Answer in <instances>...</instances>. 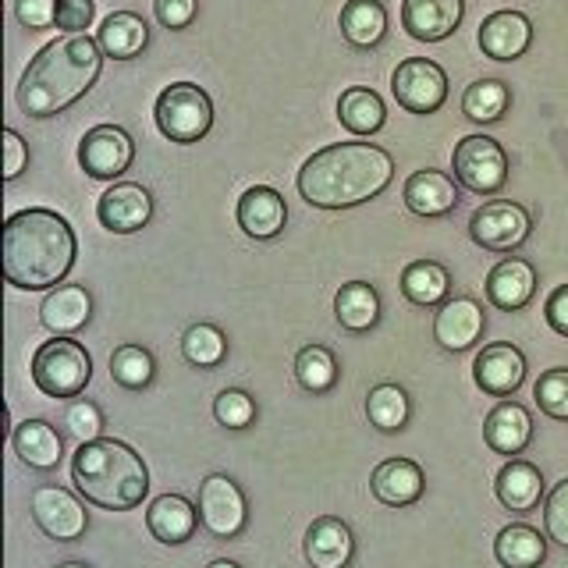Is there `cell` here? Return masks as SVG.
I'll return each instance as SVG.
<instances>
[{"label":"cell","mask_w":568,"mask_h":568,"mask_svg":"<svg viewBox=\"0 0 568 568\" xmlns=\"http://www.w3.org/2000/svg\"><path fill=\"white\" fill-rule=\"evenodd\" d=\"M390 93L408 114H437L448 100V75L430 58H405L390 75Z\"/></svg>","instance_id":"9"},{"label":"cell","mask_w":568,"mask_h":568,"mask_svg":"<svg viewBox=\"0 0 568 568\" xmlns=\"http://www.w3.org/2000/svg\"><path fill=\"white\" fill-rule=\"evenodd\" d=\"M302 555H306L313 568H348L355 558L352 526L345 519H337V515H320L306 529Z\"/></svg>","instance_id":"20"},{"label":"cell","mask_w":568,"mask_h":568,"mask_svg":"<svg viewBox=\"0 0 568 568\" xmlns=\"http://www.w3.org/2000/svg\"><path fill=\"white\" fill-rule=\"evenodd\" d=\"M452 171L473 195H497L508 182V153L490 135H466L452 150Z\"/></svg>","instance_id":"7"},{"label":"cell","mask_w":568,"mask_h":568,"mask_svg":"<svg viewBox=\"0 0 568 568\" xmlns=\"http://www.w3.org/2000/svg\"><path fill=\"white\" fill-rule=\"evenodd\" d=\"M111 381L124 390H146L156 381V359L142 345H118L111 352Z\"/></svg>","instance_id":"37"},{"label":"cell","mask_w":568,"mask_h":568,"mask_svg":"<svg viewBox=\"0 0 568 568\" xmlns=\"http://www.w3.org/2000/svg\"><path fill=\"white\" fill-rule=\"evenodd\" d=\"M32 384L43 390L47 398H64L75 402L85 384L93 381V355L85 345L71 342V337H53L43 342L32 355Z\"/></svg>","instance_id":"5"},{"label":"cell","mask_w":568,"mask_h":568,"mask_svg":"<svg viewBox=\"0 0 568 568\" xmlns=\"http://www.w3.org/2000/svg\"><path fill=\"white\" fill-rule=\"evenodd\" d=\"M544 316H547V327L568 337V284H561V288H555L547 295L544 302Z\"/></svg>","instance_id":"47"},{"label":"cell","mask_w":568,"mask_h":568,"mask_svg":"<svg viewBox=\"0 0 568 568\" xmlns=\"http://www.w3.org/2000/svg\"><path fill=\"white\" fill-rule=\"evenodd\" d=\"M402 295L419 310L444 306L452 295V274L437 260H413L402 271Z\"/></svg>","instance_id":"32"},{"label":"cell","mask_w":568,"mask_h":568,"mask_svg":"<svg viewBox=\"0 0 568 568\" xmlns=\"http://www.w3.org/2000/svg\"><path fill=\"white\" fill-rule=\"evenodd\" d=\"M487 302L501 313H519L523 306H529V298L537 295V271L532 263L519 260V256H505L501 263L487 274Z\"/></svg>","instance_id":"23"},{"label":"cell","mask_w":568,"mask_h":568,"mask_svg":"<svg viewBox=\"0 0 568 568\" xmlns=\"http://www.w3.org/2000/svg\"><path fill=\"white\" fill-rule=\"evenodd\" d=\"M423 490H426V476H423V466L413 458H387L369 476V494L387 508L416 505Z\"/></svg>","instance_id":"22"},{"label":"cell","mask_w":568,"mask_h":568,"mask_svg":"<svg viewBox=\"0 0 568 568\" xmlns=\"http://www.w3.org/2000/svg\"><path fill=\"white\" fill-rule=\"evenodd\" d=\"M58 568H93V565H85V561H64V565H58Z\"/></svg>","instance_id":"49"},{"label":"cell","mask_w":568,"mask_h":568,"mask_svg":"<svg viewBox=\"0 0 568 568\" xmlns=\"http://www.w3.org/2000/svg\"><path fill=\"white\" fill-rule=\"evenodd\" d=\"M395 160L373 142H334L316 150L295 174L298 195L316 210L363 206L390 185Z\"/></svg>","instance_id":"3"},{"label":"cell","mask_w":568,"mask_h":568,"mask_svg":"<svg viewBox=\"0 0 568 568\" xmlns=\"http://www.w3.org/2000/svg\"><path fill=\"white\" fill-rule=\"evenodd\" d=\"M532 398H537L544 416L568 423V366H555L540 373V381L532 384Z\"/></svg>","instance_id":"40"},{"label":"cell","mask_w":568,"mask_h":568,"mask_svg":"<svg viewBox=\"0 0 568 568\" xmlns=\"http://www.w3.org/2000/svg\"><path fill=\"white\" fill-rule=\"evenodd\" d=\"M29 164V146L14 129H4V182H14Z\"/></svg>","instance_id":"46"},{"label":"cell","mask_w":568,"mask_h":568,"mask_svg":"<svg viewBox=\"0 0 568 568\" xmlns=\"http://www.w3.org/2000/svg\"><path fill=\"white\" fill-rule=\"evenodd\" d=\"M195 11H200V0H153V14L156 22L178 32V29H189Z\"/></svg>","instance_id":"45"},{"label":"cell","mask_w":568,"mask_h":568,"mask_svg":"<svg viewBox=\"0 0 568 568\" xmlns=\"http://www.w3.org/2000/svg\"><path fill=\"white\" fill-rule=\"evenodd\" d=\"M413 416V402H408L402 384H377L366 395V419L377 426L381 434H402Z\"/></svg>","instance_id":"34"},{"label":"cell","mask_w":568,"mask_h":568,"mask_svg":"<svg viewBox=\"0 0 568 568\" xmlns=\"http://www.w3.org/2000/svg\"><path fill=\"white\" fill-rule=\"evenodd\" d=\"M64 430L75 437L79 444L103 437V413H100V405L89 402V398L68 402V408H64Z\"/></svg>","instance_id":"41"},{"label":"cell","mask_w":568,"mask_h":568,"mask_svg":"<svg viewBox=\"0 0 568 568\" xmlns=\"http://www.w3.org/2000/svg\"><path fill=\"white\" fill-rule=\"evenodd\" d=\"M200 523L210 537L235 540L248 526V501L227 473H210L200 484Z\"/></svg>","instance_id":"8"},{"label":"cell","mask_w":568,"mask_h":568,"mask_svg":"<svg viewBox=\"0 0 568 568\" xmlns=\"http://www.w3.org/2000/svg\"><path fill=\"white\" fill-rule=\"evenodd\" d=\"M487 331V313L476 298L458 295L437 306L434 316V342L444 352H469Z\"/></svg>","instance_id":"14"},{"label":"cell","mask_w":568,"mask_h":568,"mask_svg":"<svg viewBox=\"0 0 568 568\" xmlns=\"http://www.w3.org/2000/svg\"><path fill=\"white\" fill-rule=\"evenodd\" d=\"M182 355L195 369H217L227 359V334L217 324H192L182 334Z\"/></svg>","instance_id":"38"},{"label":"cell","mask_w":568,"mask_h":568,"mask_svg":"<svg viewBox=\"0 0 568 568\" xmlns=\"http://www.w3.org/2000/svg\"><path fill=\"white\" fill-rule=\"evenodd\" d=\"M4 277L22 292H50L64 284L79 256V239L58 210L29 206L4 224Z\"/></svg>","instance_id":"2"},{"label":"cell","mask_w":568,"mask_h":568,"mask_svg":"<svg viewBox=\"0 0 568 568\" xmlns=\"http://www.w3.org/2000/svg\"><path fill=\"white\" fill-rule=\"evenodd\" d=\"M135 160V139L121 124H97L79 142V168L97 182H114Z\"/></svg>","instance_id":"12"},{"label":"cell","mask_w":568,"mask_h":568,"mask_svg":"<svg viewBox=\"0 0 568 568\" xmlns=\"http://www.w3.org/2000/svg\"><path fill=\"white\" fill-rule=\"evenodd\" d=\"M337 26H342L348 47L377 50L387 36V8L381 0H348L342 8V18H337Z\"/></svg>","instance_id":"31"},{"label":"cell","mask_w":568,"mask_h":568,"mask_svg":"<svg viewBox=\"0 0 568 568\" xmlns=\"http://www.w3.org/2000/svg\"><path fill=\"white\" fill-rule=\"evenodd\" d=\"M511 89L501 79H476L466 93H462V114L473 124H497L508 114Z\"/></svg>","instance_id":"36"},{"label":"cell","mask_w":568,"mask_h":568,"mask_svg":"<svg viewBox=\"0 0 568 568\" xmlns=\"http://www.w3.org/2000/svg\"><path fill=\"white\" fill-rule=\"evenodd\" d=\"M466 18V0H402V29L419 43H444Z\"/></svg>","instance_id":"16"},{"label":"cell","mask_w":568,"mask_h":568,"mask_svg":"<svg viewBox=\"0 0 568 568\" xmlns=\"http://www.w3.org/2000/svg\"><path fill=\"white\" fill-rule=\"evenodd\" d=\"M494 494L508 511L526 515L544 501V473L526 458H511L494 479Z\"/></svg>","instance_id":"27"},{"label":"cell","mask_w":568,"mask_h":568,"mask_svg":"<svg viewBox=\"0 0 568 568\" xmlns=\"http://www.w3.org/2000/svg\"><path fill=\"white\" fill-rule=\"evenodd\" d=\"M97 0H58V29L64 36H79L93 26Z\"/></svg>","instance_id":"44"},{"label":"cell","mask_w":568,"mask_h":568,"mask_svg":"<svg viewBox=\"0 0 568 568\" xmlns=\"http://www.w3.org/2000/svg\"><path fill=\"white\" fill-rule=\"evenodd\" d=\"M473 381L490 398H511L526 381V355L508 342H494L476 355Z\"/></svg>","instance_id":"15"},{"label":"cell","mask_w":568,"mask_h":568,"mask_svg":"<svg viewBox=\"0 0 568 568\" xmlns=\"http://www.w3.org/2000/svg\"><path fill=\"white\" fill-rule=\"evenodd\" d=\"M146 529L156 544L182 547L200 529V505H192L182 494H160L146 508Z\"/></svg>","instance_id":"21"},{"label":"cell","mask_w":568,"mask_h":568,"mask_svg":"<svg viewBox=\"0 0 568 568\" xmlns=\"http://www.w3.org/2000/svg\"><path fill=\"white\" fill-rule=\"evenodd\" d=\"M402 200H405L408 213H416V217H426V221H437V217L455 213L462 192H458V182L452 174L423 168L416 174H408V182L402 189Z\"/></svg>","instance_id":"19"},{"label":"cell","mask_w":568,"mask_h":568,"mask_svg":"<svg viewBox=\"0 0 568 568\" xmlns=\"http://www.w3.org/2000/svg\"><path fill=\"white\" fill-rule=\"evenodd\" d=\"M494 558L505 568H540L547 561V540L540 537V529H532L526 523H511L497 532Z\"/></svg>","instance_id":"33"},{"label":"cell","mask_w":568,"mask_h":568,"mask_svg":"<svg viewBox=\"0 0 568 568\" xmlns=\"http://www.w3.org/2000/svg\"><path fill=\"white\" fill-rule=\"evenodd\" d=\"M29 511H32V523L58 544H75L85 537V529H89L85 505L71 490L53 487V484H43V487L32 490Z\"/></svg>","instance_id":"11"},{"label":"cell","mask_w":568,"mask_h":568,"mask_svg":"<svg viewBox=\"0 0 568 568\" xmlns=\"http://www.w3.org/2000/svg\"><path fill=\"white\" fill-rule=\"evenodd\" d=\"M206 568H242V565H239V561H231V558H213Z\"/></svg>","instance_id":"48"},{"label":"cell","mask_w":568,"mask_h":568,"mask_svg":"<svg viewBox=\"0 0 568 568\" xmlns=\"http://www.w3.org/2000/svg\"><path fill=\"white\" fill-rule=\"evenodd\" d=\"M292 369H295L298 387L310 390V395H327V390H334L337 381H342V366H337V355L327 345H306V348H298Z\"/></svg>","instance_id":"35"},{"label":"cell","mask_w":568,"mask_h":568,"mask_svg":"<svg viewBox=\"0 0 568 568\" xmlns=\"http://www.w3.org/2000/svg\"><path fill=\"white\" fill-rule=\"evenodd\" d=\"M544 529H547V540H555L558 547L568 550V479L555 484V490L547 494V501H544Z\"/></svg>","instance_id":"42"},{"label":"cell","mask_w":568,"mask_h":568,"mask_svg":"<svg viewBox=\"0 0 568 568\" xmlns=\"http://www.w3.org/2000/svg\"><path fill=\"white\" fill-rule=\"evenodd\" d=\"M71 484L85 505L103 511H132L150 494V469L142 455L118 437L85 440L71 455Z\"/></svg>","instance_id":"4"},{"label":"cell","mask_w":568,"mask_h":568,"mask_svg":"<svg viewBox=\"0 0 568 568\" xmlns=\"http://www.w3.org/2000/svg\"><path fill=\"white\" fill-rule=\"evenodd\" d=\"M532 231L529 210L511 200H490L469 217V239L487 253H515Z\"/></svg>","instance_id":"10"},{"label":"cell","mask_w":568,"mask_h":568,"mask_svg":"<svg viewBox=\"0 0 568 568\" xmlns=\"http://www.w3.org/2000/svg\"><path fill=\"white\" fill-rule=\"evenodd\" d=\"M337 121L342 129L355 139H369L377 135L387 124V106L384 100L366 85H348L342 97H337Z\"/></svg>","instance_id":"29"},{"label":"cell","mask_w":568,"mask_h":568,"mask_svg":"<svg viewBox=\"0 0 568 568\" xmlns=\"http://www.w3.org/2000/svg\"><path fill=\"white\" fill-rule=\"evenodd\" d=\"M479 50L490 61H519L532 47V22L523 11H494L479 22Z\"/></svg>","instance_id":"18"},{"label":"cell","mask_w":568,"mask_h":568,"mask_svg":"<svg viewBox=\"0 0 568 568\" xmlns=\"http://www.w3.org/2000/svg\"><path fill=\"white\" fill-rule=\"evenodd\" d=\"M11 448L29 469L50 473V469H58L64 458V437L58 434V426L47 419H22L11 434Z\"/></svg>","instance_id":"26"},{"label":"cell","mask_w":568,"mask_h":568,"mask_svg":"<svg viewBox=\"0 0 568 568\" xmlns=\"http://www.w3.org/2000/svg\"><path fill=\"white\" fill-rule=\"evenodd\" d=\"M103 71V50L89 32L61 36L47 43L29 68L22 71L14 89V103L26 118L47 121L75 106Z\"/></svg>","instance_id":"1"},{"label":"cell","mask_w":568,"mask_h":568,"mask_svg":"<svg viewBox=\"0 0 568 568\" xmlns=\"http://www.w3.org/2000/svg\"><path fill=\"white\" fill-rule=\"evenodd\" d=\"M484 440L497 455H523L532 440V416L519 402L501 398L484 419Z\"/></svg>","instance_id":"25"},{"label":"cell","mask_w":568,"mask_h":568,"mask_svg":"<svg viewBox=\"0 0 568 568\" xmlns=\"http://www.w3.org/2000/svg\"><path fill=\"white\" fill-rule=\"evenodd\" d=\"M89 316H93V295H89L82 284H58L50 288L40 302V324L53 337H71L79 334Z\"/></svg>","instance_id":"24"},{"label":"cell","mask_w":568,"mask_h":568,"mask_svg":"<svg viewBox=\"0 0 568 568\" xmlns=\"http://www.w3.org/2000/svg\"><path fill=\"white\" fill-rule=\"evenodd\" d=\"M337 324L352 334H366L381 324V295L369 281H348L334 295Z\"/></svg>","instance_id":"30"},{"label":"cell","mask_w":568,"mask_h":568,"mask_svg":"<svg viewBox=\"0 0 568 568\" xmlns=\"http://www.w3.org/2000/svg\"><path fill=\"white\" fill-rule=\"evenodd\" d=\"M14 18L22 29L43 32L58 26V0H14Z\"/></svg>","instance_id":"43"},{"label":"cell","mask_w":568,"mask_h":568,"mask_svg":"<svg viewBox=\"0 0 568 568\" xmlns=\"http://www.w3.org/2000/svg\"><path fill=\"white\" fill-rule=\"evenodd\" d=\"M97 43L103 50V58L111 61H132L139 58L150 43V26L146 18L135 11H114L103 18V26L97 32Z\"/></svg>","instance_id":"28"},{"label":"cell","mask_w":568,"mask_h":568,"mask_svg":"<svg viewBox=\"0 0 568 568\" xmlns=\"http://www.w3.org/2000/svg\"><path fill=\"white\" fill-rule=\"evenodd\" d=\"M260 408H256V398L248 395L242 387H224L217 398H213V419L227 430H248V426L256 423Z\"/></svg>","instance_id":"39"},{"label":"cell","mask_w":568,"mask_h":568,"mask_svg":"<svg viewBox=\"0 0 568 568\" xmlns=\"http://www.w3.org/2000/svg\"><path fill=\"white\" fill-rule=\"evenodd\" d=\"M153 121L164 139L178 142V146H192L213 129V100L195 82H171L160 89L153 103Z\"/></svg>","instance_id":"6"},{"label":"cell","mask_w":568,"mask_h":568,"mask_svg":"<svg viewBox=\"0 0 568 568\" xmlns=\"http://www.w3.org/2000/svg\"><path fill=\"white\" fill-rule=\"evenodd\" d=\"M97 221L111 231V235H135L153 221V195L135 182L111 185L97 203Z\"/></svg>","instance_id":"13"},{"label":"cell","mask_w":568,"mask_h":568,"mask_svg":"<svg viewBox=\"0 0 568 568\" xmlns=\"http://www.w3.org/2000/svg\"><path fill=\"white\" fill-rule=\"evenodd\" d=\"M235 221L253 242H274L288 224V203L274 185H253L242 192Z\"/></svg>","instance_id":"17"}]
</instances>
